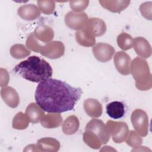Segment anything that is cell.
<instances>
[{
    "label": "cell",
    "instance_id": "cell-1",
    "mask_svg": "<svg viewBox=\"0 0 152 152\" xmlns=\"http://www.w3.org/2000/svg\"><path fill=\"white\" fill-rule=\"evenodd\" d=\"M82 94L81 88L50 78L39 83L35 91L34 98L44 111L60 113L73 110Z\"/></svg>",
    "mask_w": 152,
    "mask_h": 152
},
{
    "label": "cell",
    "instance_id": "cell-2",
    "mask_svg": "<svg viewBox=\"0 0 152 152\" xmlns=\"http://www.w3.org/2000/svg\"><path fill=\"white\" fill-rule=\"evenodd\" d=\"M13 71L22 78L34 83L45 81L53 74L50 65L44 59L35 55L20 62L15 65Z\"/></svg>",
    "mask_w": 152,
    "mask_h": 152
},
{
    "label": "cell",
    "instance_id": "cell-3",
    "mask_svg": "<svg viewBox=\"0 0 152 152\" xmlns=\"http://www.w3.org/2000/svg\"><path fill=\"white\" fill-rule=\"evenodd\" d=\"M26 45L28 49L52 59L61 58L65 52V46L62 42L54 40L48 43H41L35 38L33 33L27 37Z\"/></svg>",
    "mask_w": 152,
    "mask_h": 152
},
{
    "label": "cell",
    "instance_id": "cell-4",
    "mask_svg": "<svg viewBox=\"0 0 152 152\" xmlns=\"http://www.w3.org/2000/svg\"><path fill=\"white\" fill-rule=\"evenodd\" d=\"M130 73L135 81V87L141 91H146L152 87V75L149 65L143 58H135L130 64Z\"/></svg>",
    "mask_w": 152,
    "mask_h": 152
},
{
    "label": "cell",
    "instance_id": "cell-5",
    "mask_svg": "<svg viewBox=\"0 0 152 152\" xmlns=\"http://www.w3.org/2000/svg\"><path fill=\"white\" fill-rule=\"evenodd\" d=\"M106 125L114 142L120 144L125 141L129 131L128 126L125 122L108 120Z\"/></svg>",
    "mask_w": 152,
    "mask_h": 152
},
{
    "label": "cell",
    "instance_id": "cell-6",
    "mask_svg": "<svg viewBox=\"0 0 152 152\" xmlns=\"http://www.w3.org/2000/svg\"><path fill=\"white\" fill-rule=\"evenodd\" d=\"M131 121L134 128L140 135H147L149 128L148 116L144 110L140 109H135L131 115Z\"/></svg>",
    "mask_w": 152,
    "mask_h": 152
},
{
    "label": "cell",
    "instance_id": "cell-7",
    "mask_svg": "<svg viewBox=\"0 0 152 152\" xmlns=\"http://www.w3.org/2000/svg\"><path fill=\"white\" fill-rule=\"evenodd\" d=\"M88 20V15L84 12L69 11L65 14L64 18L65 24L69 28L77 31L84 28Z\"/></svg>",
    "mask_w": 152,
    "mask_h": 152
},
{
    "label": "cell",
    "instance_id": "cell-8",
    "mask_svg": "<svg viewBox=\"0 0 152 152\" xmlns=\"http://www.w3.org/2000/svg\"><path fill=\"white\" fill-rule=\"evenodd\" d=\"M85 129H90L95 133L100 139L102 145L106 144L110 135L104 122L99 119H92L86 125Z\"/></svg>",
    "mask_w": 152,
    "mask_h": 152
},
{
    "label": "cell",
    "instance_id": "cell-9",
    "mask_svg": "<svg viewBox=\"0 0 152 152\" xmlns=\"http://www.w3.org/2000/svg\"><path fill=\"white\" fill-rule=\"evenodd\" d=\"M114 48L109 44L98 43L94 45L92 52L95 58L101 62H107L111 60L115 53Z\"/></svg>",
    "mask_w": 152,
    "mask_h": 152
},
{
    "label": "cell",
    "instance_id": "cell-10",
    "mask_svg": "<svg viewBox=\"0 0 152 152\" xmlns=\"http://www.w3.org/2000/svg\"><path fill=\"white\" fill-rule=\"evenodd\" d=\"M113 61L118 71L122 75H128L130 74V56L124 51L117 52L114 56Z\"/></svg>",
    "mask_w": 152,
    "mask_h": 152
},
{
    "label": "cell",
    "instance_id": "cell-11",
    "mask_svg": "<svg viewBox=\"0 0 152 152\" xmlns=\"http://www.w3.org/2000/svg\"><path fill=\"white\" fill-rule=\"evenodd\" d=\"M133 48L140 58L147 59L151 55V47L149 42L142 37H136L133 39Z\"/></svg>",
    "mask_w": 152,
    "mask_h": 152
},
{
    "label": "cell",
    "instance_id": "cell-12",
    "mask_svg": "<svg viewBox=\"0 0 152 152\" xmlns=\"http://www.w3.org/2000/svg\"><path fill=\"white\" fill-rule=\"evenodd\" d=\"M1 96L4 102L10 107H17L20 103V97L16 90L11 87H2Z\"/></svg>",
    "mask_w": 152,
    "mask_h": 152
},
{
    "label": "cell",
    "instance_id": "cell-13",
    "mask_svg": "<svg viewBox=\"0 0 152 152\" xmlns=\"http://www.w3.org/2000/svg\"><path fill=\"white\" fill-rule=\"evenodd\" d=\"M17 13L18 15L24 20L32 21L36 19L40 15V10L34 4H24L20 7Z\"/></svg>",
    "mask_w": 152,
    "mask_h": 152
},
{
    "label": "cell",
    "instance_id": "cell-14",
    "mask_svg": "<svg viewBox=\"0 0 152 152\" xmlns=\"http://www.w3.org/2000/svg\"><path fill=\"white\" fill-rule=\"evenodd\" d=\"M85 28L96 37L103 36L106 31L104 21L99 18L93 17L88 20Z\"/></svg>",
    "mask_w": 152,
    "mask_h": 152
},
{
    "label": "cell",
    "instance_id": "cell-15",
    "mask_svg": "<svg viewBox=\"0 0 152 152\" xmlns=\"http://www.w3.org/2000/svg\"><path fill=\"white\" fill-rule=\"evenodd\" d=\"M83 107L87 115L94 118L100 117L103 112L102 104L97 99L93 98L85 100Z\"/></svg>",
    "mask_w": 152,
    "mask_h": 152
},
{
    "label": "cell",
    "instance_id": "cell-16",
    "mask_svg": "<svg viewBox=\"0 0 152 152\" xmlns=\"http://www.w3.org/2000/svg\"><path fill=\"white\" fill-rule=\"evenodd\" d=\"M129 0H103L99 1L100 4L107 10L115 13H119L126 9L130 4Z\"/></svg>",
    "mask_w": 152,
    "mask_h": 152
},
{
    "label": "cell",
    "instance_id": "cell-17",
    "mask_svg": "<svg viewBox=\"0 0 152 152\" xmlns=\"http://www.w3.org/2000/svg\"><path fill=\"white\" fill-rule=\"evenodd\" d=\"M33 34L35 38L41 43H48L51 42L54 37L53 29L46 25L38 26Z\"/></svg>",
    "mask_w": 152,
    "mask_h": 152
},
{
    "label": "cell",
    "instance_id": "cell-18",
    "mask_svg": "<svg viewBox=\"0 0 152 152\" xmlns=\"http://www.w3.org/2000/svg\"><path fill=\"white\" fill-rule=\"evenodd\" d=\"M26 115L29 121L33 124H37L41 121L45 116V111L36 103H31L26 107Z\"/></svg>",
    "mask_w": 152,
    "mask_h": 152
},
{
    "label": "cell",
    "instance_id": "cell-19",
    "mask_svg": "<svg viewBox=\"0 0 152 152\" xmlns=\"http://www.w3.org/2000/svg\"><path fill=\"white\" fill-rule=\"evenodd\" d=\"M75 36L77 42L81 46L84 47H91L95 45V37L85 27L77 30L75 32Z\"/></svg>",
    "mask_w": 152,
    "mask_h": 152
},
{
    "label": "cell",
    "instance_id": "cell-20",
    "mask_svg": "<svg viewBox=\"0 0 152 152\" xmlns=\"http://www.w3.org/2000/svg\"><path fill=\"white\" fill-rule=\"evenodd\" d=\"M37 145L40 151L56 152L59 151L61 144L58 140L52 137H44L37 140Z\"/></svg>",
    "mask_w": 152,
    "mask_h": 152
},
{
    "label": "cell",
    "instance_id": "cell-21",
    "mask_svg": "<svg viewBox=\"0 0 152 152\" xmlns=\"http://www.w3.org/2000/svg\"><path fill=\"white\" fill-rule=\"evenodd\" d=\"M62 121V117L59 113H49L45 115L40 121V124L45 128L52 129L61 126Z\"/></svg>",
    "mask_w": 152,
    "mask_h": 152
},
{
    "label": "cell",
    "instance_id": "cell-22",
    "mask_svg": "<svg viewBox=\"0 0 152 152\" xmlns=\"http://www.w3.org/2000/svg\"><path fill=\"white\" fill-rule=\"evenodd\" d=\"M106 113L111 118L118 119L124 116L125 114V106L119 101H114L108 103L106 106Z\"/></svg>",
    "mask_w": 152,
    "mask_h": 152
},
{
    "label": "cell",
    "instance_id": "cell-23",
    "mask_svg": "<svg viewBox=\"0 0 152 152\" xmlns=\"http://www.w3.org/2000/svg\"><path fill=\"white\" fill-rule=\"evenodd\" d=\"M80 126V122L75 115L69 116L62 123V129L63 132L67 135H71L76 133Z\"/></svg>",
    "mask_w": 152,
    "mask_h": 152
},
{
    "label": "cell",
    "instance_id": "cell-24",
    "mask_svg": "<svg viewBox=\"0 0 152 152\" xmlns=\"http://www.w3.org/2000/svg\"><path fill=\"white\" fill-rule=\"evenodd\" d=\"M83 139L84 142L92 149L98 150L102 145L99 137L90 129H85L83 135Z\"/></svg>",
    "mask_w": 152,
    "mask_h": 152
},
{
    "label": "cell",
    "instance_id": "cell-25",
    "mask_svg": "<svg viewBox=\"0 0 152 152\" xmlns=\"http://www.w3.org/2000/svg\"><path fill=\"white\" fill-rule=\"evenodd\" d=\"M10 52L12 58L17 59H23L31 54L30 50L22 44H15L12 45L10 48Z\"/></svg>",
    "mask_w": 152,
    "mask_h": 152
},
{
    "label": "cell",
    "instance_id": "cell-26",
    "mask_svg": "<svg viewBox=\"0 0 152 152\" xmlns=\"http://www.w3.org/2000/svg\"><path fill=\"white\" fill-rule=\"evenodd\" d=\"M29 122V119L26 113L19 112L14 116L12 119V126L15 129H25L28 127Z\"/></svg>",
    "mask_w": 152,
    "mask_h": 152
},
{
    "label": "cell",
    "instance_id": "cell-27",
    "mask_svg": "<svg viewBox=\"0 0 152 152\" xmlns=\"http://www.w3.org/2000/svg\"><path fill=\"white\" fill-rule=\"evenodd\" d=\"M118 46L123 50H127L132 48L133 39L129 34L122 32L117 37Z\"/></svg>",
    "mask_w": 152,
    "mask_h": 152
},
{
    "label": "cell",
    "instance_id": "cell-28",
    "mask_svg": "<svg viewBox=\"0 0 152 152\" xmlns=\"http://www.w3.org/2000/svg\"><path fill=\"white\" fill-rule=\"evenodd\" d=\"M125 141L127 145L132 148H135L141 145L143 140L141 135L135 131L131 130L129 131Z\"/></svg>",
    "mask_w": 152,
    "mask_h": 152
},
{
    "label": "cell",
    "instance_id": "cell-29",
    "mask_svg": "<svg viewBox=\"0 0 152 152\" xmlns=\"http://www.w3.org/2000/svg\"><path fill=\"white\" fill-rule=\"evenodd\" d=\"M37 4L40 11L46 15L52 14L55 8L54 1H37Z\"/></svg>",
    "mask_w": 152,
    "mask_h": 152
},
{
    "label": "cell",
    "instance_id": "cell-30",
    "mask_svg": "<svg viewBox=\"0 0 152 152\" xmlns=\"http://www.w3.org/2000/svg\"><path fill=\"white\" fill-rule=\"evenodd\" d=\"M88 0H79V1H71L69 2L71 9L76 12H83L86 10L89 5Z\"/></svg>",
    "mask_w": 152,
    "mask_h": 152
},
{
    "label": "cell",
    "instance_id": "cell-31",
    "mask_svg": "<svg viewBox=\"0 0 152 152\" xmlns=\"http://www.w3.org/2000/svg\"><path fill=\"white\" fill-rule=\"evenodd\" d=\"M140 11L143 17L145 19L151 20L152 19V2H145L140 6Z\"/></svg>",
    "mask_w": 152,
    "mask_h": 152
},
{
    "label": "cell",
    "instance_id": "cell-32",
    "mask_svg": "<svg viewBox=\"0 0 152 152\" xmlns=\"http://www.w3.org/2000/svg\"><path fill=\"white\" fill-rule=\"evenodd\" d=\"M10 80V76L7 69L1 68L0 69V86L7 87Z\"/></svg>",
    "mask_w": 152,
    "mask_h": 152
},
{
    "label": "cell",
    "instance_id": "cell-33",
    "mask_svg": "<svg viewBox=\"0 0 152 152\" xmlns=\"http://www.w3.org/2000/svg\"><path fill=\"white\" fill-rule=\"evenodd\" d=\"M23 151H40L36 144H30L27 145L23 150Z\"/></svg>",
    "mask_w": 152,
    "mask_h": 152
}]
</instances>
